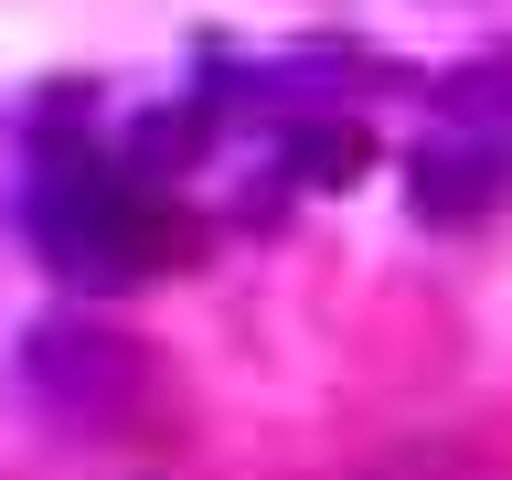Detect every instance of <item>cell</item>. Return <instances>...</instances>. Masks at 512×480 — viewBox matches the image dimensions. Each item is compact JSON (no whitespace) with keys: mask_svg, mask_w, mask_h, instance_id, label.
I'll return each instance as SVG.
<instances>
[{"mask_svg":"<svg viewBox=\"0 0 512 480\" xmlns=\"http://www.w3.org/2000/svg\"><path fill=\"white\" fill-rule=\"evenodd\" d=\"M32 246H43V267L75 288H128L160 267V214H150V182H128L118 160H96L86 139H43V160H32Z\"/></svg>","mask_w":512,"mask_h":480,"instance_id":"obj_1","label":"cell"},{"mask_svg":"<svg viewBox=\"0 0 512 480\" xmlns=\"http://www.w3.org/2000/svg\"><path fill=\"white\" fill-rule=\"evenodd\" d=\"M139 363H150V352H139V342H118V331H96L86 310H54V320L22 342V374L43 384L64 416H96V427H107L128 395H139Z\"/></svg>","mask_w":512,"mask_h":480,"instance_id":"obj_2","label":"cell"},{"mask_svg":"<svg viewBox=\"0 0 512 480\" xmlns=\"http://www.w3.org/2000/svg\"><path fill=\"white\" fill-rule=\"evenodd\" d=\"M491 192H512V160H502V150H480V139H438V150H416V214L470 224Z\"/></svg>","mask_w":512,"mask_h":480,"instance_id":"obj_3","label":"cell"},{"mask_svg":"<svg viewBox=\"0 0 512 480\" xmlns=\"http://www.w3.org/2000/svg\"><path fill=\"white\" fill-rule=\"evenodd\" d=\"M363 160H374V139H363L352 118H320V128H299V182H352Z\"/></svg>","mask_w":512,"mask_h":480,"instance_id":"obj_4","label":"cell"},{"mask_svg":"<svg viewBox=\"0 0 512 480\" xmlns=\"http://www.w3.org/2000/svg\"><path fill=\"white\" fill-rule=\"evenodd\" d=\"M192 139H203V107H182V118H150V128H139V160H150V171H160V160L182 171V160H192Z\"/></svg>","mask_w":512,"mask_h":480,"instance_id":"obj_5","label":"cell"},{"mask_svg":"<svg viewBox=\"0 0 512 480\" xmlns=\"http://www.w3.org/2000/svg\"><path fill=\"white\" fill-rule=\"evenodd\" d=\"M502 160H512V139H502Z\"/></svg>","mask_w":512,"mask_h":480,"instance_id":"obj_6","label":"cell"}]
</instances>
